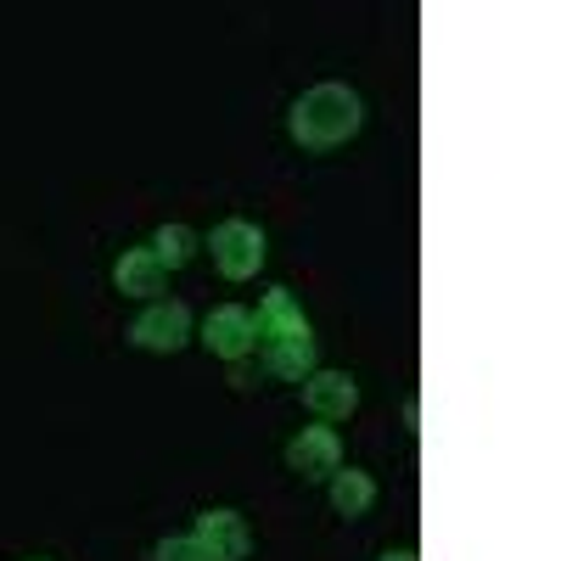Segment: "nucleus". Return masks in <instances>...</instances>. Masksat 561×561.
<instances>
[{
  "mask_svg": "<svg viewBox=\"0 0 561 561\" xmlns=\"http://www.w3.org/2000/svg\"><path fill=\"white\" fill-rule=\"evenodd\" d=\"M382 561H421V556H415V550H388Z\"/></svg>",
  "mask_w": 561,
  "mask_h": 561,
  "instance_id": "nucleus-14",
  "label": "nucleus"
},
{
  "mask_svg": "<svg viewBox=\"0 0 561 561\" xmlns=\"http://www.w3.org/2000/svg\"><path fill=\"white\" fill-rule=\"evenodd\" d=\"M359 124H365V102L354 96L348 84H314L287 113V129H293V140L304 152H337V147H348V140L359 135Z\"/></svg>",
  "mask_w": 561,
  "mask_h": 561,
  "instance_id": "nucleus-1",
  "label": "nucleus"
},
{
  "mask_svg": "<svg viewBox=\"0 0 561 561\" xmlns=\"http://www.w3.org/2000/svg\"><path fill=\"white\" fill-rule=\"evenodd\" d=\"M304 404L320 421H348L359 410V382L348 370H309L304 377Z\"/></svg>",
  "mask_w": 561,
  "mask_h": 561,
  "instance_id": "nucleus-6",
  "label": "nucleus"
},
{
  "mask_svg": "<svg viewBox=\"0 0 561 561\" xmlns=\"http://www.w3.org/2000/svg\"><path fill=\"white\" fill-rule=\"evenodd\" d=\"M163 280H169V270L158 264L152 248H129V253L113 264V287H118L124 298H158Z\"/></svg>",
  "mask_w": 561,
  "mask_h": 561,
  "instance_id": "nucleus-8",
  "label": "nucleus"
},
{
  "mask_svg": "<svg viewBox=\"0 0 561 561\" xmlns=\"http://www.w3.org/2000/svg\"><path fill=\"white\" fill-rule=\"evenodd\" d=\"M208 248H214V264H219L225 280H253L264 270V253H270L264 248V230L253 219H219Z\"/></svg>",
  "mask_w": 561,
  "mask_h": 561,
  "instance_id": "nucleus-2",
  "label": "nucleus"
},
{
  "mask_svg": "<svg viewBox=\"0 0 561 561\" xmlns=\"http://www.w3.org/2000/svg\"><path fill=\"white\" fill-rule=\"evenodd\" d=\"M197 539L208 545L214 561H248L253 556L248 517H242V511H225V505H214V511H203V517H197Z\"/></svg>",
  "mask_w": 561,
  "mask_h": 561,
  "instance_id": "nucleus-7",
  "label": "nucleus"
},
{
  "mask_svg": "<svg viewBox=\"0 0 561 561\" xmlns=\"http://www.w3.org/2000/svg\"><path fill=\"white\" fill-rule=\"evenodd\" d=\"M370 500H377L370 472H359V466H337V472H332V505H337V517H365Z\"/></svg>",
  "mask_w": 561,
  "mask_h": 561,
  "instance_id": "nucleus-11",
  "label": "nucleus"
},
{
  "mask_svg": "<svg viewBox=\"0 0 561 561\" xmlns=\"http://www.w3.org/2000/svg\"><path fill=\"white\" fill-rule=\"evenodd\" d=\"M129 337H135V348H147V354H180L185 343H192V309L174 304V298H158V304H147V314L129 325Z\"/></svg>",
  "mask_w": 561,
  "mask_h": 561,
  "instance_id": "nucleus-3",
  "label": "nucleus"
},
{
  "mask_svg": "<svg viewBox=\"0 0 561 561\" xmlns=\"http://www.w3.org/2000/svg\"><path fill=\"white\" fill-rule=\"evenodd\" d=\"M34 561H45V556H34Z\"/></svg>",
  "mask_w": 561,
  "mask_h": 561,
  "instance_id": "nucleus-15",
  "label": "nucleus"
},
{
  "mask_svg": "<svg viewBox=\"0 0 561 561\" xmlns=\"http://www.w3.org/2000/svg\"><path fill=\"white\" fill-rule=\"evenodd\" d=\"M203 343H208L219 359L242 365V359L259 348V325H253V309H242V304H219V309L203 320Z\"/></svg>",
  "mask_w": 561,
  "mask_h": 561,
  "instance_id": "nucleus-4",
  "label": "nucleus"
},
{
  "mask_svg": "<svg viewBox=\"0 0 561 561\" xmlns=\"http://www.w3.org/2000/svg\"><path fill=\"white\" fill-rule=\"evenodd\" d=\"M152 561H214V556H208V545L197 534H174V539H163L152 550Z\"/></svg>",
  "mask_w": 561,
  "mask_h": 561,
  "instance_id": "nucleus-13",
  "label": "nucleus"
},
{
  "mask_svg": "<svg viewBox=\"0 0 561 561\" xmlns=\"http://www.w3.org/2000/svg\"><path fill=\"white\" fill-rule=\"evenodd\" d=\"M253 325H259V337L264 343H275V337H298V332H309V320H304V309H298V298L287 293V287H275L264 304H259V314H253Z\"/></svg>",
  "mask_w": 561,
  "mask_h": 561,
  "instance_id": "nucleus-10",
  "label": "nucleus"
},
{
  "mask_svg": "<svg viewBox=\"0 0 561 561\" xmlns=\"http://www.w3.org/2000/svg\"><path fill=\"white\" fill-rule=\"evenodd\" d=\"M152 253H158L163 270H185V264L197 259V230H192V225H158Z\"/></svg>",
  "mask_w": 561,
  "mask_h": 561,
  "instance_id": "nucleus-12",
  "label": "nucleus"
},
{
  "mask_svg": "<svg viewBox=\"0 0 561 561\" xmlns=\"http://www.w3.org/2000/svg\"><path fill=\"white\" fill-rule=\"evenodd\" d=\"M287 466H293L304 483L332 478L337 466H343V438H337L332 427H304V433L287 444Z\"/></svg>",
  "mask_w": 561,
  "mask_h": 561,
  "instance_id": "nucleus-5",
  "label": "nucleus"
},
{
  "mask_svg": "<svg viewBox=\"0 0 561 561\" xmlns=\"http://www.w3.org/2000/svg\"><path fill=\"white\" fill-rule=\"evenodd\" d=\"M264 370H270V377H280V382H304L309 370H320V365H314V332L264 343Z\"/></svg>",
  "mask_w": 561,
  "mask_h": 561,
  "instance_id": "nucleus-9",
  "label": "nucleus"
}]
</instances>
